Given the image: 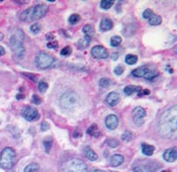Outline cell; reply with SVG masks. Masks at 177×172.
I'll list each match as a JSON object with an SVG mask.
<instances>
[{"mask_svg": "<svg viewBox=\"0 0 177 172\" xmlns=\"http://www.w3.org/2000/svg\"><path fill=\"white\" fill-rule=\"evenodd\" d=\"M158 133L164 139H177V106L167 108L161 115Z\"/></svg>", "mask_w": 177, "mask_h": 172, "instance_id": "6da1fadb", "label": "cell"}, {"mask_svg": "<svg viewBox=\"0 0 177 172\" xmlns=\"http://www.w3.org/2000/svg\"><path fill=\"white\" fill-rule=\"evenodd\" d=\"M23 39L24 35L22 31L20 28H16L13 35L10 37L9 39V44L10 47L13 51V54L17 59H22L24 56L25 50L23 46Z\"/></svg>", "mask_w": 177, "mask_h": 172, "instance_id": "7a4b0ae2", "label": "cell"}, {"mask_svg": "<svg viewBox=\"0 0 177 172\" xmlns=\"http://www.w3.org/2000/svg\"><path fill=\"white\" fill-rule=\"evenodd\" d=\"M47 12H48V7L44 5V4H40V5L32 6L22 11L20 13L19 18L22 22H33V20H37L44 17L47 14Z\"/></svg>", "mask_w": 177, "mask_h": 172, "instance_id": "3957f363", "label": "cell"}, {"mask_svg": "<svg viewBox=\"0 0 177 172\" xmlns=\"http://www.w3.org/2000/svg\"><path fill=\"white\" fill-rule=\"evenodd\" d=\"M16 154L15 151L7 147V148L3 149L1 155H0V167L4 169H11L15 163Z\"/></svg>", "mask_w": 177, "mask_h": 172, "instance_id": "277c9868", "label": "cell"}, {"mask_svg": "<svg viewBox=\"0 0 177 172\" xmlns=\"http://www.w3.org/2000/svg\"><path fill=\"white\" fill-rule=\"evenodd\" d=\"M79 103V97L74 91H67L61 96L60 104L62 107L66 110H72L76 107Z\"/></svg>", "mask_w": 177, "mask_h": 172, "instance_id": "5b68a950", "label": "cell"}, {"mask_svg": "<svg viewBox=\"0 0 177 172\" xmlns=\"http://www.w3.org/2000/svg\"><path fill=\"white\" fill-rule=\"evenodd\" d=\"M132 74L135 77H141V78L148 79V80H152V79H154L156 76H158V71L156 70L154 67L142 66L137 69H135L132 72Z\"/></svg>", "mask_w": 177, "mask_h": 172, "instance_id": "8992f818", "label": "cell"}, {"mask_svg": "<svg viewBox=\"0 0 177 172\" xmlns=\"http://www.w3.org/2000/svg\"><path fill=\"white\" fill-rule=\"evenodd\" d=\"M55 62L54 57L45 52H40L36 56V64L41 69H47L52 67Z\"/></svg>", "mask_w": 177, "mask_h": 172, "instance_id": "52a82bcc", "label": "cell"}, {"mask_svg": "<svg viewBox=\"0 0 177 172\" xmlns=\"http://www.w3.org/2000/svg\"><path fill=\"white\" fill-rule=\"evenodd\" d=\"M66 172H87V166L80 159H73L67 164Z\"/></svg>", "mask_w": 177, "mask_h": 172, "instance_id": "ba28073f", "label": "cell"}, {"mask_svg": "<svg viewBox=\"0 0 177 172\" xmlns=\"http://www.w3.org/2000/svg\"><path fill=\"white\" fill-rule=\"evenodd\" d=\"M22 115L24 117L25 120H28V121H33V120H37V119L40 117V115L37 111L36 110L35 107H32V106H27L24 107L22 111Z\"/></svg>", "mask_w": 177, "mask_h": 172, "instance_id": "9c48e42d", "label": "cell"}, {"mask_svg": "<svg viewBox=\"0 0 177 172\" xmlns=\"http://www.w3.org/2000/svg\"><path fill=\"white\" fill-rule=\"evenodd\" d=\"M147 112L145 111V108H143L141 106H138L133 111V119H134V121L135 124L137 125H142L144 124V117L146 116Z\"/></svg>", "mask_w": 177, "mask_h": 172, "instance_id": "30bf717a", "label": "cell"}, {"mask_svg": "<svg viewBox=\"0 0 177 172\" xmlns=\"http://www.w3.org/2000/svg\"><path fill=\"white\" fill-rule=\"evenodd\" d=\"M91 55L96 59H106L108 57V52L102 46H95L91 50Z\"/></svg>", "mask_w": 177, "mask_h": 172, "instance_id": "8fae6325", "label": "cell"}, {"mask_svg": "<svg viewBox=\"0 0 177 172\" xmlns=\"http://www.w3.org/2000/svg\"><path fill=\"white\" fill-rule=\"evenodd\" d=\"M164 160L167 162H174L177 159V148L173 147V148L167 149L163 154Z\"/></svg>", "mask_w": 177, "mask_h": 172, "instance_id": "7c38bea8", "label": "cell"}, {"mask_svg": "<svg viewBox=\"0 0 177 172\" xmlns=\"http://www.w3.org/2000/svg\"><path fill=\"white\" fill-rule=\"evenodd\" d=\"M117 125H119V119L115 115H109L105 119V125L109 130H115L116 129Z\"/></svg>", "mask_w": 177, "mask_h": 172, "instance_id": "4fadbf2b", "label": "cell"}, {"mask_svg": "<svg viewBox=\"0 0 177 172\" xmlns=\"http://www.w3.org/2000/svg\"><path fill=\"white\" fill-rule=\"evenodd\" d=\"M120 101V94L117 93V92H111L108 95H107V97H106V102L108 106H116L117 103H119Z\"/></svg>", "mask_w": 177, "mask_h": 172, "instance_id": "5bb4252c", "label": "cell"}, {"mask_svg": "<svg viewBox=\"0 0 177 172\" xmlns=\"http://www.w3.org/2000/svg\"><path fill=\"white\" fill-rule=\"evenodd\" d=\"M83 153H84V156L87 159H89L90 161H96L98 159V155L96 154L90 147H85V148L83 149Z\"/></svg>", "mask_w": 177, "mask_h": 172, "instance_id": "9a60e30c", "label": "cell"}, {"mask_svg": "<svg viewBox=\"0 0 177 172\" xmlns=\"http://www.w3.org/2000/svg\"><path fill=\"white\" fill-rule=\"evenodd\" d=\"M155 168H152L150 164H138L134 167V172H153Z\"/></svg>", "mask_w": 177, "mask_h": 172, "instance_id": "2e32d148", "label": "cell"}, {"mask_svg": "<svg viewBox=\"0 0 177 172\" xmlns=\"http://www.w3.org/2000/svg\"><path fill=\"white\" fill-rule=\"evenodd\" d=\"M123 162H124V157L121 156V155H120V154L113 155V156L111 158V161H109V163H111V166H112V167L120 166V164H123Z\"/></svg>", "mask_w": 177, "mask_h": 172, "instance_id": "e0dca14e", "label": "cell"}, {"mask_svg": "<svg viewBox=\"0 0 177 172\" xmlns=\"http://www.w3.org/2000/svg\"><path fill=\"white\" fill-rule=\"evenodd\" d=\"M113 27V23L112 22L109 18H104L101 20V23H100V29L102 32H106V31H109V29H111Z\"/></svg>", "mask_w": 177, "mask_h": 172, "instance_id": "ac0fdd59", "label": "cell"}, {"mask_svg": "<svg viewBox=\"0 0 177 172\" xmlns=\"http://www.w3.org/2000/svg\"><path fill=\"white\" fill-rule=\"evenodd\" d=\"M155 151V147L152 146V145H149V144H142V152L144 153L146 156H152Z\"/></svg>", "mask_w": 177, "mask_h": 172, "instance_id": "d6986e66", "label": "cell"}, {"mask_svg": "<svg viewBox=\"0 0 177 172\" xmlns=\"http://www.w3.org/2000/svg\"><path fill=\"white\" fill-rule=\"evenodd\" d=\"M141 88L140 86H134V85H128V86H125V89H124V92L126 94V95H132L134 92H139L141 90Z\"/></svg>", "mask_w": 177, "mask_h": 172, "instance_id": "ffe728a7", "label": "cell"}, {"mask_svg": "<svg viewBox=\"0 0 177 172\" xmlns=\"http://www.w3.org/2000/svg\"><path fill=\"white\" fill-rule=\"evenodd\" d=\"M87 134L88 135H90L92 137H98L100 135L99 133V130H98V127L95 124L94 125H91L89 128L87 130Z\"/></svg>", "mask_w": 177, "mask_h": 172, "instance_id": "44dd1931", "label": "cell"}, {"mask_svg": "<svg viewBox=\"0 0 177 172\" xmlns=\"http://www.w3.org/2000/svg\"><path fill=\"white\" fill-rule=\"evenodd\" d=\"M90 41H91V37L85 36V37H83V39H81V40L78 41L77 46L79 47V49H84V48H86L87 46L90 44Z\"/></svg>", "mask_w": 177, "mask_h": 172, "instance_id": "7402d4cb", "label": "cell"}, {"mask_svg": "<svg viewBox=\"0 0 177 172\" xmlns=\"http://www.w3.org/2000/svg\"><path fill=\"white\" fill-rule=\"evenodd\" d=\"M161 22H162V18H161V16L158 14H153L149 18V23L151 26H159Z\"/></svg>", "mask_w": 177, "mask_h": 172, "instance_id": "603a6c76", "label": "cell"}, {"mask_svg": "<svg viewBox=\"0 0 177 172\" xmlns=\"http://www.w3.org/2000/svg\"><path fill=\"white\" fill-rule=\"evenodd\" d=\"M23 172H40V165L37 163H31L25 167Z\"/></svg>", "mask_w": 177, "mask_h": 172, "instance_id": "cb8c5ba5", "label": "cell"}, {"mask_svg": "<svg viewBox=\"0 0 177 172\" xmlns=\"http://www.w3.org/2000/svg\"><path fill=\"white\" fill-rule=\"evenodd\" d=\"M52 145H53V139L51 137L49 138H46L44 140V147H45V150H46V153H50L51 148H52Z\"/></svg>", "mask_w": 177, "mask_h": 172, "instance_id": "d4e9b609", "label": "cell"}, {"mask_svg": "<svg viewBox=\"0 0 177 172\" xmlns=\"http://www.w3.org/2000/svg\"><path fill=\"white\" fill-rule=\"evenodd\" d=\"M125 63L129 65H134L136 64L137 61H138V57L136 55H132V54H130V55H126L125 56Z\"/></svg>", "mask_w": 177, "mask_h": 172, "instance_id": "484cf974", "label": "cell"}, {"mask_svg": "<svg viewBox=\"0 0 177 172\" xmlns=\"http://www.w3.org/2000/svg\"><path fill=\"white\" fill-rule=\"evenodd\" d=\"M82 32H84V35H85L86 37H91V36L93 35V28H92V27L89 26V24L84 26L83 28H82Z\"/></svg>", "mask_w": 177, "mask_h": 172, "instance_id": "4316f807", "label": "cell"}, {"mask_svg": "<svg viewBox=\"0 0 177 172\" xmlns=\"http://www.w3.org/2000/svg\"><path fill=\"white\" fill-rule=\"evenodd\" d=\"M113 3H115V1H112V0H102L100 2V6L103 9H109L113 5Z\"/></svg>", "mask_w": 177, "mask_h": 172, "instance_id": "83f0119b", "label": "cell"}, {"mask_svg": "<svg viewBox=\"0 0 177 172\" xmlns=\"http://www.w3.org/2000/svg\"><path fill=\"white\" fill-rule=\"evenodd\" d=\"M121 43V37H119V36H115L111 37V45L112 46V47H119V46L120 45Z\"/></svg>", "mask_w": 177, "mask_h": 172, "instance_id": "f1b7e54d", "label": "cell"}, {"mask_svg": "<svg viewBox=\"0 0 177 172\" xmlns=\"http://www.w3.org/2000/svg\"><path fill=\"white\" fill-rule=\"evenodd\" d=\"M98 84H99L100 87L106 88V87L109 86V84H111V81H109V79H107V78H101L98 82Z\"/></svg>", "mask_w": 177, "mask_h": 172, "instance_id": "f546056e", "label": "cell"}, {"mask_svg": "<svg viewBox=\"0 0 177 172\" xmlns=\"http://www.w3.org/2000/svg\"><path fill=\"white\" fill-rule=\"evenodd\" d=\"M105 144H106L108 147H111V148H116V147L119 146V142H117L116 139H109L105 142Z\"/></svg>", "mask_w": 177, "mask_h": 172, "instance_id": "4dcf8cb0", "label": "cell"}, {"mask_svg": "<svg viewBox=\"0 0 177 172\" xmlns=\"http://www.w3.org/2000/svg\"><path fill=\"white\" fill-rule=\"evenodd\" d=\"M132 139H133V135H132V133H130V132H125L123 135H121V140H123V141L129 142Z\"/></svg>", "mask_w": 177, "mask_h": 172, "instance_id": "1f68e13d", "label": "cell"}, {"mask_svg": "<svg viewBox=\"0 0 177 172\" xmlns=\"http://www.w3.org/2000/svg\"><path fill=\"white\" fill-rule=\"evenodd\" d=\"M80 20V16L78 14H72L69 17V22L71 24H75V23H77Z\"/></svg>", "mask_w": 177, "mask_h": 172, "instance_id": "d6a6232c", "label": "cell"}, {"mask_svg": "<svg viewBox=\"0 0 177 172\" xmlns=\"http://www.w3.org/2000/svg\"><path fill=\"white\" fill-rule=\"evenodd\" d=\"M41 26H40V23H33L32 24V27H31V31L33 32V33H37V32H41Z\"/></svg>", "mask_w": 177, "mask_h": 172, "instance_id": "836d02e7", "label": "cell"}, {"mask_svg": "<svg viewBox=\"0 0 177 172\" xmlns=\"http://www.w3.org/2000/svg\"><path fill=\"white\" fill-rule=\"evenodd\" d=\"M124 71H125V68H124V66L123 65H119V66H116L115 70H113V72H115L116 75H121L124 73Z\"/></svg>", "mask_w": 177, "mask_h": 172, "instance_id": "e575fe53", "label": "cell"}, {"mask_svg": "<svg viewBox=\"0 0 177 172\" xmlns=\"http://www.w3.org/2000/svg\"><path fill=\"white\" fill-rule=\"evenodd\" d=\"M153 14H154L153 10H152V9H149V8H148V9H146L144 12H143V17H144V18H147V19H149Z\"/></svg>", "mask_w": 177, "mask_h": 172, "instance_id": "d590c367", "label": "cell"}, {"mask_svg": "<svg viewBox=\"0 0 177 172\" xmlns=\"http://www.w3.org/2000/svg\"><path fill=\"white\" fill-rule=\"evenodd\" d=\"M71 53H72V49H71L70 47H65L61 51V55L62 56H69Z\"/></svg>", "mask_w": 177, "mask_h": 172, "instance_id": "8d00e7d4", "label": "cell"}, {"mask_svg": "<svg viewBox=\"0 0 177 172\" xmlns=\"http://www.w3.org/2000/svg\"><path fill=\"white\" fill-rule=\"evenodd\" d=\"M48 89V83H46V82H40V84H39V90L41 92H46V90Z\"/></svg>", "mask_w": 177, "mask_h": 172, "instance_id": "74e56055", "label": "cell"}, {"mask_svg": "<svg viewBox=\"0 0 177 172\" xmlns=\"http://www.w3.org/2000/svg\"><path fill=\"white\" fill-rule=\"evenodd\" d=\"M47 47H48L49 49H55V50H56V49L58 48V43H57L56 41L50 42V43H48Z\"/></svg>", "mask_w": 177, "mask_h": 172, "instance_id": "f35d334b", "label": "cell"}, {"mask_svg": "<svg viewBox=\"0 0 177 172\" xmlns=\"http://www.w3.org/2000/svg\"><path fill=\"white\" fill-rule=\"evenodd\" d=\"M49 129H50V125H49L48 123H46V121H44V123H42V125H41V131H42V132L48 131Z\"/></svg>", "mask_w": 177, "mask_h": 172, "instance_id": "ab89813d", "label": "cell"}, {"mask_svg": "<svg viewBox=\"0 0 177 172\" xmlns=\"http://www.w3.org/2000/svg\"><path fill=\"white\" fill-rule=\"evenodd\" d=\"M32 102L35 104H41L42 103V99L37 95H33L32 96Z\"/></svg>", "mask_w": 177, "mask_h": 172, "instance_id": "60d3db41", "label": "cell"}, {"mask_svg": "<svg viewBox=\"0 0 177 172\" xmlns=\"http://www.w3.org/2000/svg\"><path fill=\"white\" fill-rule=\"evenodd\" d=\"M73 136H74V138H80L82 136V133H81V131H80V130H75L74 131V134H73Z\"/></svg>", "mask_w": 177, "mask_h": 172, "instance_id": "b9f144b4", "label": "cell"}, {"mask_svg": "<svg viewBox=\"0 0 177 172\" xmlns=\"http://www.w3.org/2000/svg\"><path fill=\"white\" fill-rule=\"evenodd\" d=\"M117 58H119V54H117V53H113V54H112V56H111V59H112V60H116Z\"/></svg>", "mask_w": 177, "mask_h": 172, "instance_id": "7bdbcfd3", "label": "cell"}, {"mask_svg": "<svg viewBox=\"0 0 177 172\" xmlns=\"http://www.w3.org/2000/svg\"><path fill=\"white\" fill-rule=\"evenodd\" d=\"M4 54H5V50H4L3 47H1V46H0V56L4 55Z\"/></svg>", "mask_w": 177, "mask_h": 172, "instance_id": "ee69618b", "label": "cell"}, {"mask_svg": "<svg viewBox=\"0 0 177 172\" xmlns=\"http://www.w3.org/2000/svg\"><path fill=\"white\" fill-rule=\"evenodd\" d=\"M25 75H27V77H31V78H32V81H37V78H36V76H32V75H28V74H25Z\"/></svg>", "mask_w": 177, "mask_h": 172, "instance_id": "f6af8a7d", "label": "cell"}, {"mask_svg": "<svg viewBox=\"0 0 177 172\" xmlns=\"http://www.w3.org/2000/svg\"><path fill=\"white\" fill-rule=\"evenodd\" d=\"M47 39H51V40H54V36L51 35V33H49V35L47 36Z\"/></svg>", "mask_w": 177, "mask_h": 172, "instance_id": "bcb514c9", "label": "cell"}, {"mask_svg": "<svg viewBox=\"0 0 177 172\" xmlns=\"http://www.w3.org/2000/svg\"><path fill=\"white\" fill-rule=\"evenodd\" d=\"M91 172H106V171H103V170H99V169H94V170H92Z\"/></svg>", "mask_w": 177, "mask_h": 172, "instance_id": "7dc6e473", "label": "cell"}, {"mask_svg": "<svg viewBox=\"0 0 177 172\" xmlns=\"http://www.w3.org/2000/svg\"><path fill=\"white\" fill-rule=\"evenodd\" d=\"M174 52H175V53L177 54V47H175V49H174Z\"/></svg>", "mask_w": 177, "mask_h": 172, "instance_id": "c3c4849f", "label": "cell"}, {"mask_svg": "<svg viewBox=\"0 0 177 172\" xmlns=\"http://www.w3.org/2000/svg\"><path fill=\"white\" fill-rule=\"evenodd\" d=\"M161 172H167V171H165V170H163V171H161Z\"/></svg>", "mask_w": 177, "mask_h": 172, "instance_id": "681fc988", "label": "cell"}]
</instances>
